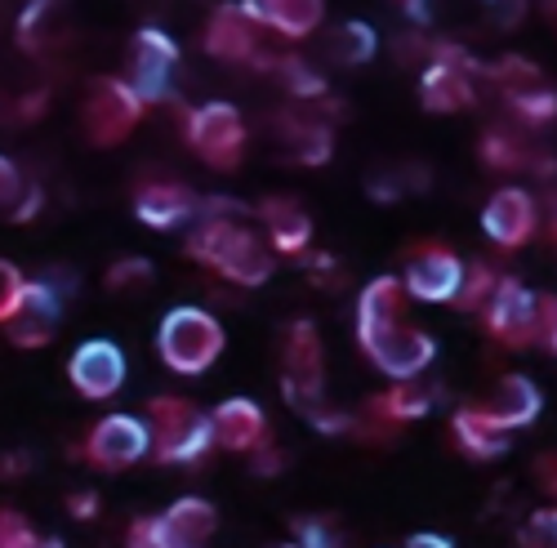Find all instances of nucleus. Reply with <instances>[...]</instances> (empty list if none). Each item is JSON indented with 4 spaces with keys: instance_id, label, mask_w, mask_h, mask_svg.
<instances>
[{
    "instance_id": "obj_1",
    "label": "nucleus",
    "mask_w": 557,
    "mask_h": 548,
    "mask_svg": "<svg viewBox=\"0 0 557 548\" xmlns=\"http://www.w3.org/2000/svg\"><path fill=\"white\" fill-rule=\"evenodd\" d=\"M242 219H246V210L237 201H227V197L201 201L197 205V227L188 233V254L201 267L227 277L232 286L255 290L272 277L276 259H272V246L255 233V227H246Z\"/></svg>"
},
{
    "instance_id": "obj_2",
    "label": "nucleus",
    "mask_w": 557,
    "mask_h": 548,
    "mask_svg": "<svg viewBox=\"0 0 557 548\" xmlns=\"http://www.w3.org/2000/svg\"><path fill=\"white\" fill-rule=\"evenodd\" d=\"M227 335L219 326V316L206 312V308H170L161 316V331H157V352L161 361L170 365L174 375H206L210 365L219 361Z\"/></svg>"
},
{
    "instance_id": "obj_3",
    "label": "nucleus",
    "mask_w": 557,
    "mask_h": 548,
    "mask_svg": "<svg viewBox=\"0 0 557 548\" xmlns=\"http://www.w3.org/2000/svg\"><path fill=\"white\" fill-rule=\"evenodd\" d=\"M148 437L161 464H197L214 446L206 410L183 397H165V393L148 401Z\"/></svg>"
},
{
    "instance_id": "obj_4",
    "label": "nucleus",
    "mask_w": 557,
    "mask_h": 548,
    "mask_svg": "<svg viewBox=\"0 0 557 548\" xmlns=\"http://www.w3.org/2000/svg\"><path fill=\"white\" fill-rule=\"evenodd\" d=\"M282 393L299 415L326 406V348L308 316L290 322L286 339H282Z\"/></svg>"
},
{
    "instance_id": "obj_5",
    "label": "nucleus",
    "mask_w": 557,
    "mask_h": 548,
    "mask_svg": "<svg viewBox=\"0 0 557 548\" xmlns=\"http://www.w3.org/2000/svg\"><path fill=\"white\" fill-rule=\"evenodd\" d=\"M183 134H188V148L210 170H237L242 157H246V121L223 99H210V103L193 108L188 121H183Z\"/></svg>"
},
{
    "instance_id": "obj_6",
    "label": "nucleus",
    "mask_w": 557,
    "mask_h": 548,
    "mask_svg": "<svg viewBox=\"0 0 557 548\" xmlns=\"http://www.w3.org/2000/svg\"><path fill=\"white\" fill-rule=\"evenodd\" d=\"M81 121H85V134H89L95 148H116L121 139L134 134V125L144 121V99L129 89V80L103 76V80L89 85Z\"/></svg>"
},
{
    "instance_id": "obj_7",
    "label": "nucleus",
    "mask_w": 557,
    "mask_h": 548,
    "mask_svg": "<svg viewBox=\"0 0 557 548\" xmlns=\"http://www.w3.org/2000/svg\"><path fill=\"white\" fill-rule=\"evenodd\" d=\"M357 344H361V352L375 361L384 375H393L397 384L424 375L429 365H433V357H437L433 335L414 331V326H406V322H393V326H361V331H357Z\"/></svg>"
},
{
    "instance_id": "obj_8",
    "label": "nucleus",
    "mask_w": 557,
    "mask_h": 548,
    "mask_svg": "<svg viewBox=\"0 0 557 548\" xmlns=\"http://www.w3.org/2000/svg\"><path fill=\"white\" fill-rule=\"evenodd\" d=\"M429 54H433V63H429L424 76H420V99H424V108L437 112V116H450V112H459V108H469V103H473V76L482 72V67L473 63V54L463 50V45H455V40H437Z\"/></svg>"
},
{
    "instance_id": "obj_9",
    "label": "nucleus",
    "mask_w": 557,
    "mask_h": 548,
    "mask_svg": "<svg viewBox=\"0 0 557 548\" xmlns=\"http://www.w3.org/2000/svg\"><path fill=\"white\" fill-rule=\"evenodd\" d=\"M81 460L99 464L108 473H121L129 464H138L144 454H152V437H148V420H134V415H108L95 428L85 433L81 441Z\"/></svg>"
},
{
    "instance_id": "obj_10",
    "label": "nucleus",
    "mask_w": 557,
    "mask_h": 548,
    "mask_svg": "<svg viewBox=\"0 0 557 548\" xmlns=\"http://www.w3.org/2000/svg\"><path fill=\"white\" fill-rule=\"evenodd\" d=\"M463 282V259L450 246H424L414 250L406 263V299H420V303H455Z\"/></svg>"
},
{
    "instance_id": "obj_11",
    "label": "nucleus",
    "mask_w": 557,
    "mask_h": 548,
    "mask_svg": "<svg viewBox=\"0 0 557 548\" xmlns=\"http://www.w3.org/2000/svg\"><path fill=\"white\" fill-rule=\"evenodd\" d=\"M67 379L85 401H108L125 384V352L112 339H85L67 361Z\"/></svg>"
},
{
    "instance_id": "obj_12",
    "label": "nucleus",
    "mask_w": 557,
    "mask_h": 548,
    "mask_svg": "<svg viewBox=\"0 0 557 548\" xmlns=\"http://www.w3.org/2000/svg\"><path fill=\"white\" fill-rule=\"evenodd\" d=\"M178 63V45L161 32V27H138L134 32V72H129V89L138 99L161 103L170 99V72Z\"/></svg>"
},
{
    "instance_id": "obj_13",
    "label": "nucleus",
    "mask_w": 557,
    "mask_h": 548,
    "mask_svg": "<svg viewBox=\"0 0 557 548\" xmlns=\"http://www.w3.org/2000/svg\"><path fill=\"white\" fill-rule=\"evenodd\" d=\"M531 316H535V295L518 277H499L491 303L482 308L486 335L504 348H527L531 344Z\"/></svg>"
},
{
    "instance_id": "obj_14",
    "label": "nucleus",
    "mask_w": 557,
    "mask_h": 548,
    "mask_svg": "<svg viewBox=\"0 0 557 548\" xmlns=\"http://www.w3.org/2000/svg\"><path fill=\"white\" fill-rule=\"evenodd\" d=\"M59 322H63V295L50 282H27L18 312L5 322V335L14 348H45L54 344Z\"/></svg>"
},
{
    "instance_id": "obj_15",
    "label": "nucleus",
    "mask_w": 557,
    "mask_h": 548,
    "mask_svg": "<svg viewBox=\"0 0 557 548\" xmlns=\"http://www.w3.org/2000/svg\"><path fill=\"white\" fill-rule=\"evenodd\" d=\"M214 531H219V513L210 499L183 495L161 518H152V548H206Z\"/></svg>"
},
{
    "instance_id": "obj_16",
    "label": "nucleus",
    "mask_w": 557,
    "mask_h": 548,
    "mask_svg": "<svg viewBox=\"0 0 557 548\" xmlns=\"http://www.w3.org/2000/svg\"><path fill=\"white\" fill-rule=\"evenodd\" d=\"M259 32H263V27H255L242 5H223V10H214V18L206 23V50H210L214 59H227V63L272 67L276 59L263 54Z\"/></svg>"
},
{
    "instance_id": "obj_17",
    "label": "nucleus",
    "mask_w": 557,
    "mask_h": 548,
    "mask_svg": "<svg viewBox=\"0 0 557 548\" xmlns=\"http://www.w3.org/2000/svg\"><path fill=\"white\" fill-rule=\"evenodd\" d=\"M535 227H540V210L522 188H499L482 210V233L504 250L527 246Z\"/></svg>"
},
{
    "instance_id": "obj_18",
    "label": "nucleus",
    "mask_w": 557,
    "mask_h": 548,
    "mask_svg": "<svg viewBox=\"0 0 557 548\" xmlns=\"http://www.w3.org/2000/svg\"><path fill=\"white\" fill-rule=\"evenodd\" d=\"M210 433L223 450H237V454H255L263 450L272 437H268V415L263 406H255L250 397H227L214 406L210 415Z\"/></svg>"
},
{
    "instance_id": "obj_19",
    "label": "nucleus",
    "mask_w": 557,
    "mask_h": 548,
    "mask_svg": "<svg viewBox=\"0 0 557 548\" xmlns=\"http://www.w3.org/2000/svg\"><path fill=\"white\" fill-rule=\"evenodd\" d=\"M197 197L183 188V183H144L134 192V219L144 227H157V233H170V227H183L197 219Z\"/></svg>"
},
{
    "instance_id": "obj_20",
    "label": "nucleus",
    "mask_w": 557,
    "mask_h": 548,
    "mask_svg": "<svg viewBox=\"0 0 557 548\" xmlns=\"http://www.w3.org/2000/svg\"><path fill=\"white\" fill-rule=\"evenodd\" d=\"M246 18L263 32H276L286 40H304L321 27V18H326V5H317V0H250V5H242Z\"/></svg>"
},
{
    "instance_id": "obj_21",
    "label": "nucleus",
    "mask_w": 557,
    "mask_h": 548,
    "mask_svg": "<svg viewBox=\"0 0 557 548\" xmlns=\"http://www.w3.org/2000/svg\"><path fill=\"white\" fill-rule=\"evenodd\" d=\"M540 406H544V397H540L535 379H527V375H504V379L491 388V397L482 401L486 415H491L499 428H508V433L535 424Z\"/></svg>"
},
{
    "instance_id": "obj_22",
    "label": "nucleus",
    "mask_w": 557,
    "mask_h": 548,
    "mask_svg": "<svg viewBox=\"0 0 557 548\" xmlns=\"http://www.w3.org/2000/svg\"><path fill=\"white\" fill-rule=\"evenodd\" d=\"M259 219H263V227H268V246H272L276 254H304V250H308V241H312V219H308V210H304L299 201H290V197H268V201H259Z\"/></svg>"
},
{
    "instance_id": "obj_23",
    "label": "nucleus",
    "mask_w": 557,
    "mask_h": 548,
    "mask_svg": "<svg viewBox=\"0 0 557 548\" xmlns=\"http://www.w3.org/2000/svg\"><path fill=\"white\" fill-rule=\"evenodd\" d=\"M450 433H455L459 450H469L473 460H499V454L513 446V433L499 428L482 406H459L450 420Z\"/></svg>"
},
{
    "instance_id": "obj_24",
    "label": "nucleus",
    "mask_w": 557,
    "mask_h": 548,
    "mask_svg": "<svg viewBox=\"0 0 557 548\" xmlns=\"http://www.w3.org/2000/svg\"><path fill=\"white\" fill-rule=\"evenodd\" d=\"M276 129H282L286 139V157L295 165H326L335 157V134L331 125H321L312 116H282L276 121Z\"/></svg>"
},
{
    "instance_id": "obj_25",
    "label": "nucleus",
    "mask_w": 557,
    "mask_h": 548,
    "mask_svg": "<svg viewBox=\"0 0 557 548\" xmlns=\"http://www.w3.org/2000/svg\"><path fill=\"white\" fill-rule=\"evenodd\" d=\"M401 312H406L401 277H375V282H366V290L357 299V331L361 326H393V322H401Z\"/></svg>"
},
{
    "instance_id": "obj_26",
    "label": "nucleus",
    "mask_w": 557,
    "mask_h": 548,
    "mask_svg": "<svg viewBox=\"0 0 557 548\" xmlns=\"http://www.w3.org/2000/svg\"><path fill=\"white\" fill-rule=\"evenodd\" d=\"M370 410H375L380 420H393V424H410V420H424L429 410H433V393L424 384H397L393 393H380L375 401H370Z\"/></svg>"
},
{
    "instance_id": "obj_27",
    "label": "nucleus",
    "mask_w": 557,
    "mask_h": 548,
    "mask_svg": "<svg viewBox=\"0 0 557 548\" xmlns=\"http://www.w3.org/2000/svg\"><path fill=\"white\" fill-rule=\"evenodd\" d=\"M375 50H380V36H375V27L370 23H339L335 32H331V40H326V54L339 63V67H357V63H370L375 59Z\"/></svg>"
},
{
    "instance_id": "obj_28",
    "label": "nucleus",
    "mask_w": 557,
    "mask_h": 548,
    "mask_svg": "<svg viewBox=\"0 0 557 548\" xmlns=\"http://www.w3.org/2000/svg\"><path fill=\"white\" fill-rule=\"evenodd\" d=\"M54 27H59L54 5H27L23 18H18V45L27 54H45L54 45Z\"/></svg>"
},
{
    "instance_id": "obj_29",
    "label": "nucleus",
    "mask_w": 557,
    "mask_h": 548,
    "mask_svg": "<svg viewBox=\"0 0 557 548\" xmlns=\"http://www.w3.org/2000/svg\"><path fill=\"white\" fill-rule=\"evenodd\" d=\"M491 80L504 89V99H513V95H527V89L544 85V72L531 59H522V54H508V59H499L491 67Z\"/></svg>"
},
{
    "instance_id": "obj_30",
    "label": "nucleus",
    "mask_w": 557,
    "mask_h": 548,
    "mask_svg": "<svg viewBox=\"0 0 557 548\" xmlns=\"http://www.w3.org/2000/svg\"><path fill=\"white\" fill-rule=\"evenodd\" d=\"M495 272L486 267V263H463V282H459V295H455V308H463V312H482L486 303H491V295H495Z\"/></svg>"
},
{
    "instance_id": "obj_31",
    "label": "nucleus",
    "mask_w": 557,
    "mask_h": 548,
    "mask_svg": "<svg viewBox=\"0 0 557 548\" xmlns=\"http://www.w3.org/2000/svg\"><path fill=\"white\" fill-rule=\"evenodd\" d=\"M0 548H67V544L59 535H36L23 513L0 509Z\"/></svg>"
},
{
    "instance_id": "obj_32",
    "label": "nucleus",
    "mask_w": 557,
    "mask_h": 548,
    "mask_svg": "<svg viewBox=\"0 0 557 548\" xmlns=\"http://www.w3.org/2000/svg\"><path fill=\"white\" fill-rule=\"evenodd\" d=\"M276 72H282V80H286V89H290V95H299V99H321V95H326V76H321L312 63H304V59H276L272 63Z\"/></svg>"
},
{
    "instance_id": "obj_33",
    "label": "nucleus",
    "mask_w": 557,
    "mask_h": 548,
    "mask_svg": "<svg viewBox=\"0 0 557 548\" xmlns=\"http://www.w3.org/2000/svg\"><path fill=\"white\" fill-rule=\"evenodd\" d=\"M482 161L491 165V170H518V165H527L531 157L522 152V144L513 139V134H504V129H491L486 139H482Z\"/></svg>"
},
{
    "instance_id": "obj_34",
    "label": "nucleus",
    "mask_w": 557,
    "mask_h": 548,
    "mask_svg": "<svg viewBox=\"0 0 557 548\" xmlns=\"http://www.w3.org/2000/svg\"><path fill=\"white\" fill-rule=\"evenodd\" d=\"M508 108H513L522 121H531V125H548V121L557 116V89L535 85V89H527V95L508 99Z\"/></svg>"
},
{
    "instance_id": "obj_35",
    "label": "nucleus",
    "mask_w": 557,
    "mask_h": 548,
    "mask_svg": "<svg viewBox=\"0 0 557 548\" xmlns=\"http://www.w3.org/2000/svg\"><path fill=\"white\" fill-rule=\"evenodd\" d=\"M531 344L557 357V295H535V316H531Z\"/></svg>"
},
{
    "instance_id": "obj_36",
    "label": "nucleus",
    "mask_w": 557,
    "mask_h": 548,
    "mask_svg": "<svg viewBox=\"0 0 557 548\" xmlns=\"http://www.w3.org/2000/svg\"><path fill=\"white\" fill-rule=\"evenodd\" d=\"M518 544H522V548H557V505L535 509V513L518 526Z\"/></svg>"
},
{
    "instance_id": "obj_37",
    "label": "nucleus",
    "mask_w": 557,
    "mask_h": 548,
    "mask_svg": "<svg viewBox=\"0 0 557 548\" xmlns=\"http://www.w3.org/2000/svg\"><path fill=\"white\" fill-rule=\"evenodd\" d=\"M295 544L299 548H344V535L331 518H295Z\"/></svg>"
},
{
    "instance_id": "obj_38",
    "label": "nucleus",
    "mask_w": 557,
    "mask_h": 548,
    "mask_svg": "<svg viewBox=\"0 0 557 548\" xmlns=\"http://www.w3.org/2000/svg\"><path fill=\"white\" fill-rule=\"evenodd\" d=\"M23 290H27V277H23V272H18L10 259H0V326H5L10 316L18 312Z\"/></svg>"
},
{
    "instance_id": "obj_39",
    "label": "nucleus",
    "mask_w": 557,
    "mask_h": 548,
    "mask_svg": "<svg viewBox=\"0 0 557 548\" xmlns=\"http://www.w3.org/2000/svg\"><path fill=\"white\" fill-rule=\"evenodd\" d=\"M148 277H152V263H148L144 254H134V259H116V263L108 267V286H112V290H125V286L148 282Z\"/></svg>"
},
{
    "instance_id": "obj_40",
    "label": "nucleus",
    "mask_w": 557,
    "mask_h": 548,
    "mask_svg": "<svg viewBox=\"0 0 557 548\" xmlns=\"http://www.w3.org/2000/svg\"><path fill=\"white\" fill-rule=\"evenodd\" d=\"M23 192H27V183H23L18 165H14L10 157H0V205H5V210H14Z\"/></svg>"
},
{
    "instance_id": "obj_41",
    "label": "nucleus",
    "mask_w": 557,
    "mask_h": 548,
    "mask_svg": "<svg viewBox=\"0 0 557 548\" xmlns=\"http://www.w3.org/2000/svg\"><path fill=\"white\" fill-rule=\"evenodd\" d=\"M531 477H535V486H540V490L553 499V505H557V450H540V454H535Z\"/></svg>"
},
{
    "instance_id": "obj_42",
    "label": "nucleus",
    "mask_w": 557,
    "mask_h": 548,
    "mask_svg": "<svg viewBox=\"0 0 557 548\" xmlns=\"http://www.w3.org/2000/svg\"><path fill=\"white\" fill-rule=\"evenodd\" d=\"M67 513L81 518V522H89V518L99 513V495H95V490H76V495H67Z\"/></svg>"
},
{
    "instance_id": "obj_43",
    "label": "nucleus",
    "mask_w": 557,
    "mask_h": 548,
    "mask_svg": "<svg viewBox=\"0 0 557 548\" xmlns=\"http://www.w3.org/2000/svg\"><path fill=\"white\" fill-rule=\"evenodd\" d=\"M250 460H255V473H263V477H272L276 469H282V464H286V454H282V450H276L272 441H268L263 450H255V454H250Z\"/></svg>"
},
{
    "instance_id": "obj_44",
    "label": "nucleus",
    "mask_w": 557,
    "mask_h": 548,
    "mask_svg": "<svg viewBox=\"0 0 557 548\" xmlns=\"http://www.w3.org/2000/svg\"><path fill=\"white\" fill-rule=\"evenodd\" d=\"M36 210H40V188H27V192L18 197V205L10 210V219H14V223H32Z\"/></svg>"
},
{
    "instance_id": "obj_45",
    "label": "nucleus",
    "mask_w": 557,
    "mask_h": 548,
    "mask_svg": "<svg viewBox=\"0 0 557 548\" xmlns=\"http://www.w3.org/2000/svg\"><path fill=\"white\" fill-rule=\"evenodd\" d=\"M125 548H152V518H134Z\"/></svg>"
},
{
    "instance_id": "obj_46",
    "label": "nucleus",
    "mask_w": 557,
    "mask_h": 548,
    "mask_svg": "<svg viewBox=\"0 0 557 548\" xmlns=\"http://www.w3.org/2000/svg\"><path fill=\"white\" fill-rule=\"evenodd\" d=\"M406 548H455L446 535H433V531H420V535H410Z\"/></svg>"
},
{
    "instance_id": "obj_47",
    "label": "nucleus",
    "mask_w": 557,
    "mask_h": 548,
    "mask_svg": "<svg viewBox=\"0 0 557 548\" xmlns=\"http://www.w3.org/2000/svg\"><path fill=\"white\" fill-rule=\"evenodd\" d=\"M544 14H548V23H553V27H557V0H553V5H548V10H544Z\"/></svg>"
},
{
    "instance_id": "obj_48",
    "label": "nucleus",
    "mask_w": 557,
    "mask_h": 548,
    "mask_svg": "<svg viewBox=\"0 0 557 548\" xmlns=\"http://www.w3.org/2000/svg\"><path fill=\"white\" fill-rule=\"evenodd\" d=\"M276 548H299V544H276Z\"/></svg>"
}]
</instances>
